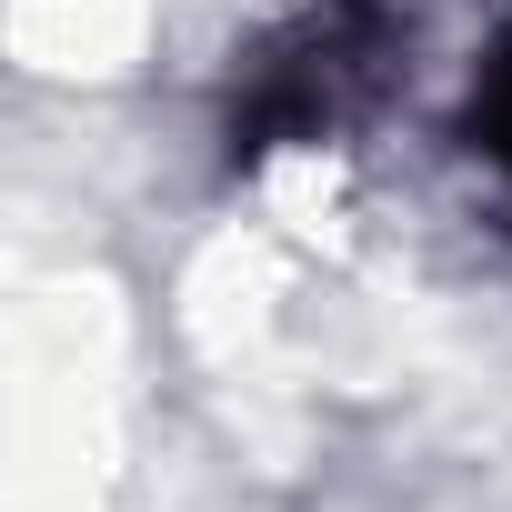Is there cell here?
I'll list each match as a JSON object with an SVG mask.
<instances>
[{"mask_svg":"<svg viewBox=\"0 0 512 512\" xmlns=\"http://www.w3.org/2000/svg\"><path fill=\"white\" fill-rule=\"evenodd\" d=\"M392 51H402L392 0H302V11H282L231 81V161L332 141L352 111L382 101Z\"/></svg>","mask_w":512,"mask_h":512,"instance_id":"cell-1","label":"cell"},{"mask_svg":"<svg viewBox=\"0 0 512 512\" xmlns=\"http://www.w3.org/2000/svg\"><path fill=\"white\" fill-rule=\"evenodd\" d=\"M462 141L512 181V31L492 41V61L472 71V101H462Z\"/></svg>","mask_w":512,"mask_h":512,"instance_id":"cell-2","label":"cell"}]
</instances>
